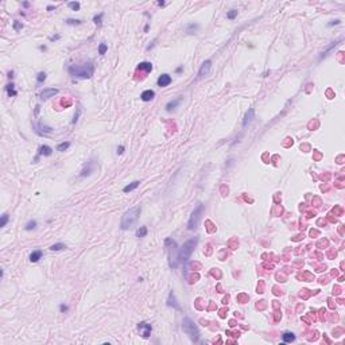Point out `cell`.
Masks as SVG:
<instances>
[{
	"mask_svg": "<svg viewBox=\"0 0 345 345\" xmlns=\"http://www.w3.org/2000/svg\"><path fill=\"white\" fill-rule=\"evenodd\" d=\"M140 213H142V206L140 205H136L134 208H131L129 210H127L122 217V223H120V227H122L123 230H127L128 228H131L134 224L138 221L139 219Z\"/></svg>",
	"mask_w": 345,
	"mask_h": 345,
	"instance_id": "cell-1",
	"label": "cell"
},
{
	"mask_svg": "<svg viewBox=\"0 0 345 345\" xmlns=\"http://www.w3.org/2000/svg\"><path fill=\"white\" fill-rule=\"evenodd\" d=\"M70 76L78 77V78H91L94 73V66L92 62H86L84 65H72L69 66Z\"/></svg>",
	"mask_w": 345,
	"mask_h": 345,
	"instance_id": "cell-2",
	"label": "cell"
},
{
	"mask_svg": "<svg viewBox=\"0 0 345 345\" xmlns=\"http://www.w3.org/2000/svg\"><path fill=\"white\" fill-rule=\"evenodd\" d=\"M197 243H198V237L189 239L185 244L179 248V251H178V260L181 261V263H183V264H186L189 261V259H190V256H192Z\"/></svg>",
	"mask_w": 345,
	"mask_h": 345,
	"instance_id": "cell-3",
	"label": "cell"
},
{
	"mask_svg": "<svg viewBox=\"0 0 345 345\" xmlns=\"http://www.w3.org/2000/svg\"><path fill=\"white\" fill-rule=\"evenodd\" d=\"M182 329H183V332H185L186 334L190 337V340H192L193 342H198L200 330H198L197 325L194 324V321H193L192 318L185 317L183 320H182Z\"/></svg>",
	"mask_w": 345,
	"mask_h": 345,
	"instance_id": "cell-4",
	"label": "cell"
},
{
	"mask_svg": "<svg viewBox=\"0 0 345 345\" xmlns=\"http://www.w3.org/2000/svg\"><path fill=\"white\" fill-rule=\"evenodd\" d=\"M166 248L169 251V264L171 268H175L178 266V251L177 249V243L171 239H166Z\"/></svg>",
	"mask_w": 345,
	"mask_h": 345,
	"instance_id": "cell-5",
	"label": "cell"
},
{
	"mask_svg": "<svg viewBox=\"0 0 345 345\" xmlns=\"http://www.w3.org/2000/svg\"><path fill=\"white\" fill-rule=\"evenodd\" d=\"M202 212H204V205H202V204H198V205H197V208L193 210L190 219H189V223H188V229L189 230H194L195 228H197V225H198V223H200V220H201Z\"/></svg>",
	"mask_w": 345,
	"mask_h": 345,
	"instance_id": "cell-6",
	"label": "cell"
},
{
	"mask_svg": "<svg viewBox=\"0 0 345 345\" xmlns=\"http://www.w3.org/2000/svg\"><path fill=\"white\" fill-rule=\"evenodd\" d=\"M138 329H139L142 337L148 338L151 334V330H152V326H151L150 324H147V322H139V324H138Z\"/></svg>",
	"mask_w": 345,
	"mask_h": 345,
	"instance_id": "cell-7",
	"label": "cell"
},
{
	"mask_svg": "<svg viewBox=\"0 0 345 345\" xmlns=\"http://www.w3.org/2000/svg\"><path fill=\"white\" fill-rule=\"evenodd\" d=\"M210 67H212V61L210 59H206L205 62L201 65V67H200L198 70V77H204L206 76V74L210 72Z\"/></svg>",
	"mask_w": 345,
	"mask_h": 345,
	"instance_id": "cell-8",
	"label": "cell"
},
{
	"mask_svg": "<svg viewBox=\"0 0 345 345\" xmlns=\"http://www.w3.org/2000/svg\"><path fill=\"white\" fill-rule=\"evenodd\" d=\"M255 117V109L254 108H249L247 112H245V116H244V120H243V127H247L248 124H251V122L254 120Z\"/></svg>",
	"mask_w": 345,
	"mask_h": 345,
	"instance_id": "cell-9",
	"label": "cell"
},
{
	"mask_svg": "<svg viewBox=\"0 0 345 345\" xmlns=\"http://www.w3.org/2000/svg\"><path fill=\"white\" fill-rule=\"evenodd\" d=\"M93 170H94V162L93 160H89L88 164L82 169V171L80 173V177H88V175H91L92 173H93Z\"/></svg>",
	"mask_w": 345,
	"mask_h": 345,
	"instance_id": "cell-10",
	"label": "cell"
},
{
	"mask_svg": "<svg viewBox=\"0 0 345 345\" xmlns=\"http://www.w3.org/2000/svg\"><path fill=\"white\" fill-rule=\"evenodd\" d=\"M170 84H171V77L169 76V74H162V76H159V78H158V86L164 88V86H169Z\"/></svg>",
	"mask_w": 345,
	"mask_h": 345,
	"instance_id": "cell-11",
	"label": "cell"
},
{
	"mask_svg": "<svg viewBox=\"0 0 345 345\" xmlns=\"http://www.w3.org/2000/svg\"><path fill=\"white\" fill-rule=\"evenodd\" d=\"M167 305L170 307H173V309H177V310H179L181 309V306L177 303V299H175V295L173 291H170V294H169V298H167Z\"/></svg>",
	"mask_w": 345,
	"mask_h": 345,
	"instance_id": "cell-12",
	"label": "cell"
},
{
	"mask_svg": "<svg viewBox=\"0 0 345 345\" xmlns=\"http://www.w3.org/2000/svg\"><path fill=\"white\" fill-rule=\"evenodd\" d=\"M58 93V89H54V88H49V89H43L42 93H41V97L42 98H49L53 97L54 94Z\"/></svg>",
	"mask_w": 345,
	"mask_h": 345,
	"instance_id": "cell-13",
	"label": "cell"
},
{
	"mask_svg": "<svg viewBox=\"0 0 345 345\" xmlns=\"http://www.w3.org/2000/svg\"><path fill=\"white\" fill-rule=\"evenodd\" d=\"M154 96H155V92L151 91V89H147V91H144L143 93L140 94V98L143 101H151L154 98Z\"/></svg>",
	"mask_w": 345,
	"mask_h": 345,
	"instance_id": "cell-14",
	"label": "cell"
},
{
	"mask_svg": "<svg viewBox=\"0 0 345 345\" xmlns=\"http://www.w3.org/2000/svg\"><path fill=\"white\" fill-rule=\"evenodd\" d=\"M53 154V148L49 146H41L39 147V155H45V157H49V155H51Z\"/></svg>",
	"mask_w": 345,
	"mask_h": 345,
	"instance_id": "cell-15",
	"label": "cell"
},
{
	"mask_svg": "<svg viewBox=\"0 0 345 345\" xmlns=\"http://www.w3.org/2000/svg\"><path fill=\"white\" fill-rule=\"evenodd\" d=\"M282 340L283 342H293L295 340V334L291 333V332H285L282 334Z\"/></svg>",
	"mask_w": 345,
	"mask_h": 345,
	"instance_id": "cell-16",
	"label": "cell"
},
{
	"mask_svg": "<svg viewBox=\"0 0 345 345\" xmlns=\"http://www.w3.org/2000/svg\"><path fill=\"white\" fill-rule=\"evenodd\" d=\"M138 69H140V70H144V72H151L152 70V63L151 62H140L139 65H138Z\"/></svg>",
	"mask_w": 345,
	"mask_h": 345,
	"instance_id": "cell-17",
	"label": "cell"
},
{
	"mask_svg": "<svg viewBox=\"0 0 345 345\" xmlns=\"http://www.w3.org/2000/svg\"><path fill=\"white\" fill-rule=\"evenodd\" d=\"M41 258H42V251H41V249H37V251H34V252L30 254V260H31L32 263L38 261Z\"/></svg>",
	"mask_w": 345,
	"mask_h": 345,
	"instance_id": "cell-18",
	"label": "cell"
},
{
	"mask_svg": "<svg viewBox=\"0 0 345 345\" xmlns=\"http://www.w3.org/2000/svg\"><path fill=\"white\" fill-rule=\"evenodd\" d=\"M139 183H140V182H139V181H134V182H131V183H129V185H127V186H126V188L123 189V192H124V193L132 192V190H135V189H136V188H138V186H139Z\"/></svg>",
	"mask_w": 345,
	"mask_h": 345,
	"instance_id": "cell-19",
	"label": "cell"
},
{
	"mask_svg": "<svg viewBox=\"0 0 345 345\" xmlns=\"http://www.w3.org/2000/svg\"><path fill=\"white\" fill-rule=\"evenodd\" d=\"M179 98H177V100H174V101H170V103H167V105H166V111H173V109H175L179 105Z\"/></svg>",
	"mask_w": 345,
	"mask_h": 345,
	"instance_id": "cell-20",
	"label": "cell"
},
{
	"mask_svg": "<svg viewBox=\"0 0 345 345\" xmlns=\"http://www.w3.org/2000/svg\"><path fill=\"white\" fill-rule=\"evenodd\" d=\"M6 91H7V93H8V96H16V91H15V85L11 82V84H8L7 86H6Z\"/></svg>",
	"mask_w": 345,
	"mask_h": 345,
	"instance_id": "cell-21",
	"label": "cell"
},
{
	"mask_svg": "<svg viewBox=\"0 0 345 345\" xmlns=\"http://www.w3.org/2000/svg\"><path fill=\"white\" fill-rule=\"evenodd\" d=\"M70 147V142H63V143H59L58 146H57V151H65V150H67Z\"/></svg>",
	"mask_w": 345,
	"mask_h": 345,
	"instance_id": "cell-22",
	"label": "cell"
},
{
	"mask_svg": "<svg viewBox=\"0 0 345 345\" xmlns=\"http://www.w3.org/2000/svg\"><path fill=\"white\" fill-rule=\"evenodd\" d=\"M35 228H37V221H35V220H30V221L25 225L26 230H32V229H35Z\"/></svg>",
	"mask_w": 345,
	"mask_h": 345,
	"instance_id": "cell-23",
	"label": "cell"
},
{
	"mask_svg": "<svg viewBox=\"0 0 345 345\" xmlns=\"http://www.w3.org/2000/svg\"><path fill=\"white\" fill-rule=\"evenodd\" d=\"M65 247V244H62V243H57V244H53L51 247H50V249L51 251H61V249H63Z\"/></svg>",
	"mask_w": 345,
	"mask_h": 345,
	"instance_id": "cell-24",
	"label": "cell"
},
{
	"mask_svg": "<svg viewBox=\"0 0 345 345\" xmlns=\"http://www.w3.org/2000/svg\"><path fill=\"white\" fill-rule=\"evenodd\" d=\"M336 45H337V42H333V43H332V45L328 47V49L325 50V51H322V54H321V56H320V59H322V58H324V57H326V56H328V53L332 49H334V46H336Z\"/></svg>",
	"mask_w": 345,
	"mask_h": 345,
	"instance_id": "cell-25",
	"label": "cell"
},
{
	"mask_svg": "<svg viewBox=\"0 0 345 345\" xmlns=\"http://www.w3.org/2000/svg\"><path fill=\"white\" fill-rule=\"evenodd\" d=\"M147 235V227H140L136 232V236L138 237H144Z\"/></svg>",
	"mask_w": 345,
	"mask_h": 345,
	"instance_id": "cell-26",
	"label": "cell"
},
{
	"mask_svg": "<svg viewBox=\"0 0 345 345\" xmlns=\"http://www.w3.org/2000/svg\"><path fill=\"white\" fill-rule=\"evenodd\" d=\"M197 28H198V26L194 25V23H190V25L188 26V28H186V31L189 32V34H194L195 31H197Z\"/></svg>",
	"mask_w": 345,
	"mask_h": 345,
	"instance_id": "cell-27",
	"label": "cell"
},
{
	"mask_svg": "<svg viewBox=\"0 0 345 345\" xmlns=\"http://www.w3.org/2000/svg\"><path fill=\"white\" fill-rule=\"evenodd\" d=\"M107 50H108V46L105 45V43H100V46H98V54H100V56H104L105 53H107Z\"/></svg>",
	"mask_w": 345,
	"mask_h": 345,
	"instance_id": "cell-28",
	"label": "cell"
},
{
	"mask_svg": "<svg viewBox=\"0 0 345 345\" xmlns=\"http://www.w3.org/2000/svg\"><path fill=\"white\" fill-rule=\"evenodd\" d=\"M103 16L104 15L103 14H98V15H96V16L93 18V22H94V25H97V26H101V23H103Z\"/></svg>",
	"mask_w": 345,
	"mask_h": 345,
	"instance_id": "cell-29",
	"label": "cell"
},
{
	"mask_svg": "<svg viewBox=\"0 0 345 345\" xmlns=\"http://www.w3.org/2000/svg\"><path fill=\"white\" fill-rule=\"evenodd\" d=\"M46 80V73L45 72H41V73H38V76H37V81H38V84H42V82H45Z\"/></svg>",
	"mask_w": 345,
	"mask_h": 345,
	"instance_id": "cell-30",
	"label": "cell"
},
{
	"mask_svg": "<svg viewBox=\"0 0 345 345\" xmlns=\"http://www.w3.org/2000/svg\"><path fill=\"white\" fill-rule=\"evenodd\" d=\"M8 219H10V217H8V214H7V213H4V214H1V221H0V227H1V228H3V227H6V224L8 223Z\"/></svg>",
	"mask_w": 345,
	"mask_h": 345,
	"instance_id": "cell-31",
	"label": "cell"
},
{
	"mask_svg": "<svg viewBox=\"0 0 345 345\" xmlns=\"http://www.w3.org/2000/svg\"><path fill=\"white\" fill-rule=\"evenodd\" d=\"M38 127H39V128H41V134H43V132H45V134H49V132H51V129H53V128H51V127H47V126H42V124H39V126H38Z\"/></svg>",
	"mask_w": 345,
	"mask_h": 345,
	"instance_id": "cell-32",
	"label": "cell"
},
{
	"mask_svg": "<svg viewBox=\"0 0 345 345\" xmlns=\"http://www.w3.org/2000/svg\"><path fill=\"white\" fill-rule=\"evenodd\" d=\"M67 6H69L72 10H74V11H78V10H80V3H78V1H70Z\"/></svg>",
	"mask_w": 345,
	"mask_h": 345,
	"instance_id": "cell-33",
	"label": "cell"
},
{
	"mask_svg": "<svg viewBox=\"0 0 345 345\" xmlns=\"http://www.w3.org/2000/svg\"><path fill=\"white\" fill-rule=\"evenodd\" d=\"M236 16H237V11H236V10H230L229 12L227 14V18H228V19H235Z\"/></svg>",
	"mask_w": 345,
	"mask_h": 345,
	"instance_id": "cell-34",
	"label": "cell"
},
{
	"mask_svg": "<svg viewBox=\"0 0 345 345\" xmlns=\"http://www.w3.org/2000/svg\"><path fill=\"white\" fill-rule=\"evenodd\" d=\"M66 25H81V20H78V19H67L66 20Z\"/></svg>",
	"mask_w": 345,
	"mask_h": 345,
	"instance_id": "cell-35",
	"label": "cell"
},
{
	"mask_svg": "<svg viewBox=\"0 0 345 345\" xmlns=\"http://www.w3.org/2000/svg\"><path fill=\"white\" fill-rule=\"evenodd\" d=\"M22 27H23L22 22H18V20H15V22H14V30H15V31H19V30H20Z\"/></svg>",
	"mask_w": 345,
	"mask_h": 345,
	"instance_id": "cell-36",
	"label": "cell"
},
{
	"mask_svg": "<svg viewBox=\"0 0 345 345\" xmlns=\"http://www.w3.org/2000/svg\"><path fill=\"white\" fill-rule=\"evenodd\" d=\"M59 38H61V35L57 34V35H53V37H50V41H51V42H54V41H58Z\"/></svg>",
	"mask_w": 345,
	"mask_h": 345,
	"instance_id": "cell-37",
	"label": "cell"
},
{
	"mask_svg": "<svg viewBox=\"0 0 345 345\" xmlns=\"http://www.w3.org/2000/svg\"><path fill=\"white\" fill-rule=\"evenodd\" d=\"M116 152H117L119 155L124 152V146H119V147H117V151H116Z\"/></svg>",
	"mask_w": 345,
	"mask_h": 345,
	"instance_id": "cell-38",
	"label": "cell"
},
{
	"mask_svg": "<svg viewBox=\"0 0 345 345\" xmlns=\"http://www.w3.org/2000/svg\"><path fill=\"white\" fill-rule=\"evenodd\" d=\"M334 25H340V20H338V19H336V20H332L330 23H329V26H334Z\"/></svg>",
	"mask_w": 345,
	"mask_h": 345,
	"instance_id": "cell-39",
	"label": "cell"
},
{
	"mask_svg": "<svg viewBox=\"0 0 345 345\" xmlns=\"http://www.w3.org/2000/svg\"><path fill=\"white\" fill-rule=\"evenodd\" d=\"M59 309H61V311H62V313H63V311H67V306H65V305H61V306H59Z\"/></svg>",
	"mask_w": 345,
	"mask_h": 345,
	"instance_id": "cell-40",
	"label": "cell"
},
{
	"mask_svg": "<svg viewBox=\"0 0 345 345\" xmlns=\"http://www.w3.org/2000/svg\"><path fill=\"white\" fill-rule=\"evenodd\" d=\"M53 8H56V7H53V6H49V7H47V10H49V11H51Z\"/></svg>",
	"mask_w": 345,
	"mask_h": 345,
	"instance_id": "cell-41",
	"label": "cell"
}]
</instances>
